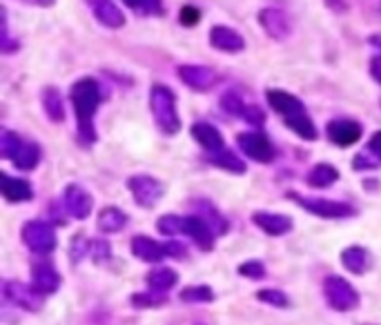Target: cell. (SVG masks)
<instances>
[{"instance_id": "cell-14", "label": "cell", "mask_w": 381, "mask_h": 325, "mask_svg": "<svg viewBox=\"0 0 381 325\" xmlns=\"http://www.w3.org/2000/svg\"><path fill=\"white\" fill-rule=\"evenodd\" d=\"M265 98H268V103H270L272 110H275L283 120H288V118H293V116L305 112L303 103H301L295 94L283 92V89H268Z\"/></svg>"}, {"instance_id": "cell-26", "label": "cell", "mask_w": 381, "mask_h": 325, "mask_svg": "<svg viewBox=\"0 0 381 325\" xmlns=\"http://www.w3.org/2000/svg\"><path fill=\"white\" fill-rule=\"evenodd\" d=\"M208 160L212 162V165L221 167V170H225L230 174H245V162L237 154H232L230 150H221L216 154H210Z\"/></svg>"}, {"instance_id": "cell-47", "label": "cell", "mask_w": 381, "mask_h": 325, "mask_svg": "<svg viewBox=\"0 0 381 325\" xmlns=\"http://www.w3.org/2000/svg\"><path fill=\"white\" fill-rule=\"evenodd\" d=\"M368 43L375 45V47H381V33H372L370 38H368Z\"/></svg>"}, {"instance_id": "cell-19", "label": "cell", "mask_w": 381, "mask_h": 325, "mask_svg": "<svg viewBox=\"0 0 381 325\" xmlns=\"http://www.w3.org/2000/svg\"><path fill=\"white\" fill-rule=\"evenodd\" d=\"M186 234L201 249H212L214 247V232L210 229V225L198 214L186 216Z\"/></svg>"}, {"instance_id": "cell-28", "label": "cell", "mask_w": 381, "mask_h": 325, "mask_svg": "<svg viewBox=\"0 0 381 325\" xmlns=\"http://www.w3.org/2000/svg\"><path fill=\"white\" fill-rule=\"evenodd\" d=\"M41 156H43V152H41L39 145H36V143H23V148L18 150V154L14 156V165L18 170L29 172L41 162Z\"/></svg>"}, {"instance_id": "cell-29", "label": "cell", "mask_w": 381, "mask_h": 325, "mask_svg": "<svg viewBox=\"0 0 381 325\" xmlns=\"http://www.w3.org/2000/svg\"><path fill=\"white\" fill-rule=\"evenodd\" d=\"M148 285L152 292H168L170 287L176 285V274L170 267H156L148 274Z\"/></svg>"}, {"instance_id": "cell-21", "label": "cell", "mask_w": 381, "mask_h": 325, "mask_svg": "<svg viewBox=\"0 0 381 325\" xmlns=\"http://www.w3.org/2000/svg\"><path fill=\"white\" fill-rule=\"evenodd\" d=\"M132 252H134L136 259H141L145 263H161L163 259L168 257L166 245H158L150 237H136L132 241Z\"/></svg>"}, {"instance_id": "cell-44", "label": "cell", "mask_w": 381, "mask_h": 325, "mask_svg": "<svg viewBox=\"0 0 381 325\" xmlns=\"http://www.w3.org/2000/svg\"><path fill=\"white\" fill-rule=\"evenodd\" d=\"M370 76L381 85V56H372L370 58Z\"/></svg>"}, {"instance_id": "cell-45", "label": "cell", "mask_w": 381, "mask_h": 325, "mask_svg": "<svg viewBox=\"0 0 381 325\" xmlns=\"http://www.w3.org/2000/svg\"><path fill=\"white\" fill-rule=\"evenodd\" d=\"M18 3H25L29 7H41V9H47V7H54L56 0H18Z\"/></svg>"}, {"instance_id": "cell-43", "label": "cell", "mask_w": 381, "mask_h": 325, "mask_svg": "<svg viewBox=\"0 0 381 325\" xmlns=\"http://www.w3.org/2000/svg\"><path fill=\"white\" fill-rule=\"evenodd\" d=\"M166 252H168V257H172V259H186V247L181 243H176V241H170L166 245Z\"/></svg>"}, {"instance_id": "cell-9", "label": "cell", "mask_w": 381, "mask_h": 325, "mask_svg": "<svg viewBox=\"0 0 381 325\" xmlns=\"http://www.w3.org/2000/svg\"><path fill=\"white\" fill-rule=\"evenodd\" d=\"M3 290H5L7 301H11L14 305H18V308H23L27 312H39L43 308V294H39L34 287H29L25 283L7 281Z\"/></svg>"}, {"instance_id": "cell-27", "label": "cell", "mask_w": 381, "mask_h": 325, "mask_svg": "<svg viewBox=\"0 0 381 325\" xmlns=\"http://www.w3.org/2000/svg\"><path fill=\"white\" fill-rule=\"evenodd\" d=\"M196 214L201 216V219L210 225V229L214 232V237H219V234H225L228 232V221L223 219V216L216 212L208 201H198L196 203Z\"/></svg>"}, {"instance_id": "cell-33", "label": "cell", "mask_w": 381, "mask_h": 325, "mask_svg": "<svg viewBox=\"0 0 381 325\" xmlns=\"http://www.w3.org/2000/svg\"><path fill=\"white\" fill-rule=\"evenodd\" d=\"M221 107L228 112V114H234V116H243V112H245V103H243V98L237 94V92H225L223 96H221Z\"/></svg>"}, {"instance_id": "cell-1", "label": "cell", "mask_w": 381, "mask_h": 325, "mask_svg": "<svg viewBox=\"0 0 381 325\" xmlns=\"http://www.w3.org/2000/svg\"><path fill=\"white\" fill-rule=\"evenodd\" d=\"M69 98L74 105L76 114V128H78V138L83 145H94L96 143V112L98 105L103 103V89L96 78H81L71 85Z\"/></svg>"}, {"instance_id": "cell-7", "label": "cell", "mask_w": 381, "mask_h": 325, "mask_svg": "<svg viewBox=\"0 0 381 325\" xmlns=\"http://www.w3.org/2000/svg\"><path fill=\"white\" fill-rule=\"evenodd\" d=\"M127 187H130L136 205L141 207H154L156 201L163 196V185L161 180H156L154 176L148 174H136L127 180Z\"/></svg>"}, {"instance_id": "cell-13", "label": "cell", "mask_w": 381, "mask_h": 325, "mask_svg": "<svg viewBox=\"0 0 381 325\" xmlns=\"http://www.w3.org/2000/svg\"><path fill=\"white\" fill-rule=\"evenodd\" d=\"M210 38V45L214 49H219L223 53H239L245 49V38L232 27H225V25H214L208 33Z\"/></svg>"}, {"instance_id": "cell-6", "label": "cell", "mask_w": 381, "mask_h": 325, "mask_svg": "<svg viewBox=\"0 0 381 325\" xmlns=\"http://www.w3.org/2000/svg\"><path fill=\"white\" fill-rule=\"evenodd\" d=\"M23 241L36 254H49V252L56 249V234L45 221H29L23 227Z\"/></svg>"}, {"instance_id": "cell-38", "label": "cell", "mask_w": 381, "mask_h": 325, "mask_svg": "<svg viewBox=\"0 0 381 325\" xmlns=\"http://www.w3.org/2000/svg\"><path fill=\"white\" fill-rule=\"evenodd\" d=\"M241 118H243L248 125H252V128H261V125L265 123V114H263L261 107H257V105L245 107V112H243Z\"/></svg>"}, {"instance_id": "cell-22", "label": "cell", "mask_w": 381, "mask_h": 325, "mask_svg": "<svg viewBox=\"0 0 381 325\" xmlns=\"http://www.w3.org/2000/svg\"><path fill=\"white\" fill-rule=\"evenodd\" d=\"M341 263H343V267L348 269V272L364 274V272H368L372 259L368 254V249L359 247V245H352V247H346L341 252Z\"/></svg>"}, {"instance_id": "cell-8", "label": "cell", "mask_w": 381, "mask_h": 325, "mask_svg": "<svg viewBox=\"0 0 381 325\" xmlns=\"http://www.w3.org/2000/svg\"><path fill=\"white\" fill-rule=\"evenodd\" d=\"M259 25L272 41H279V43L290 38V33H293V21L279 7H263L259 11Z\"/></svg>"}, {"instance_id": "cell-20", "label": "cell", "mask_w": 381, "mask_h": 325, "mask_svg": "<svg viewBox=\"0 0 381 325\" xmlns=\"http://www.w3.org/2000/svg\"><path fill=\"white\" fill-rule=\"evenodd\" d=\"M0 192H3L5 201H9V203H23V201H29V198L34 196L31 185L25 178H14L9 174H3V180H0Z\"/></svg>"}, {"instance_id": "cell-11", "label": "cell", "mask_w": 381, "mask_h": 325, "mask_svg": "<svg viewBox=\"0 0 381 325\" xmlns=\"http://www.w3.org/2000/svg\"><path fill=\"white\" fill-rule=\"evenodd\" d=\"M361 125L350 118H335L325 125V134L339 148H350L361 138Z\"/></svg>"}, {"instance_id": "cell-18", "label": "cell", "mask_w": 381, "mask_h": 325, "mask_svg": "<svg viewBox=\"0 0 381 325\" xmlns=\"http://www.w3.org/2000/svg\"><path fill=\"white\" fill-rule=\"evenodd\" d=\"M252 221L265 234H270V237H283V234L293 229V219L283 214H275V212H254Z\"/></svg>"}, {"instance_id": "cell-3", "label": "cell", "mask_w": 381, "mask_h": 325, "mask_svg": "<svg viewBox=\"0 0 381 325\" xmlns=\"http://www.w3.org/2000/svg\"><path fill=\"white\" fill-rule=\"evenodd\" d=\"M293 201H297L305 212H310L315 216H321V219H348V216H355V207L341 201H330V198H313V196H301L297 192L288 194Z\"/></svg>"}, {"instance_id": "cell-41", "label": "cell", "mask_w": 381, "mask_h": 325, "mask_svg": "<svg viewBox=\"0 0 381 325\" xmlns=\"http://www.w3.org/2000/svg\"><path fill=\"white\" fill-rule=\"evenodd\" d=\"M352 167L355 170H375L377 167V160H372L370 154H357L352 158Z\"/></svg>"}, {"instance_id": "cell-31", "label": "cell", "mask_w": 381, "mask_h": 325, "mask_svg": "<svg viewBox=\"0 0 381 325\" xmlns=\"http://www.w3.org/2000/svg\"><path fill=\"white\" fill-rule=\"evenodd\" d=\"M23 148V140L18 138L11 130H0V156L11 158L18 154V150Z\"/></svg>"}, {"instance_id": "cell-32", "label": "cell", "mask_w": 381, "mask_h": 325, "mask_svg": "<svg viewBox=\"0 0 381 325\" xmlns=\"http://www.w3.org/2000/svg\"><path fill=\"white\" fill-rule=\"evenodd\" d=\"M212 299H214V292L208 285H190L181 292V301H186V303H210Z\"/></svg>"}, {"instance_id": "cell-17", "label": "cell", "mask_w": 381, "mask_h": 325, "mask_svg": "<svg viewBox=\"0 0 381 325\" xmlns=\"http://www.w3.org/2000/svg\"><path fill=\"white\" fill-rule=\"evenodd\" d=\"M192 138L201 145L208 154H216L225 150V140L221 136V132L214 128L210 123H194L192 125Z\"/></svg>"}, {"instance_id": "cell-10", "label": "cell", "mask_w": 381, "mask_h": 325, "mask_svg": "<svg viewBox=\"0 0 381 325\" xmlns=\"http://www.w3.org/2000/svg\"><path fill=\"white\" fill-rule=\"evenodd\" d=\"M178 78L183 81V85H188L194 92H210L216 83V74L214 69L205 67V65H181L176 69Z\"/></svg>"}, {"instance_id": "cell-36", "label": "cell", "mask_w": 381, "mask_h": 325, "mask_svg": "<svg viewBox=\"0 0 381 325\" xmlns=\"http://www.w3.org/2000/svg\"><path fill=\"white\" fill-rule=\"evenodd\" d=\"M132 303L136 305V308H152V305H161V303H166V296H163L161 292L136 294V296H132Z\"/></svg>"}, {"instance_id": "cell-48", "label": "cell", "mask_w": 381, "mask_h": 325, "mask_svg": "<svg viewBox=\"0 0 381 325\" xmlns=\"http://www.w3.org/2000/svg\"><path fill=\"white\" fill-rule=\"evenodd\" d=\"M123 3H125L127 7H132L134 11H138V5H141V0H123Z\"/></svg>"}, {"instance_id": "cell-39", "label": "cell", "mask_w": 381, "mask_h": 325, "mask_svg": "<svg viewBox=\"0 0 381 325\" xmlns=\"http://www.w3.org/2000/svg\"><path fill=\"white\" fill-rule=\"evenodd\" d=\"M136 14H143V16H163V14H166V7H163V0H141Z\"/></svg>"}, {"instance_id": "cell-16", "label": "cell", "mask_w": 381, "mask_h": 325, "mask_svg": "<svg viewBox=\"0 0 381 325\" xmlns=\"http://www.w3.org/2000/svg\"><path fill=\"white\" fill-rule=\"evenodd\" d=\"M31 287L43 296L56 292L61 287V274L56 272V267H51L49 263L34 265V269H31Z\"/></svg>"}, {"instance_id": "cell-5", "label": "cell", "mask_w": 381, "mask_h": 325, "mask_svg": "<svg viewBox=\"0 0 381 325\" xmlns=\"http://www.w3.org/2000/svg\"><path fill=\"white\" fill-rule=\"evenodd\" d=\"M237 143H239V150L254 162H263V165H268V162H272L277 156V150L272 145V140L261 132L239 134Z\"/></svg>"}, {"instance_id": "cell-40", "label": "cell", "mask_w": 381, "mask_h": 325, "mask_svg": "<svg viewBox=\"0 0 381 325\" xmlns=\"http://www.w3.org/2000/svg\"><path fill=\"white\" fill-rule=\"evenodd\" d=\"M110 245H107L105 241H92V249H89V254H92L94 261H105L110 259Z\"/></svg>"}, {"instance_id": "cell-37", "label": "cell", "mask_w": 381, "mask_h": 325, "mask_svg": "<svg viewBox=\"0 0 381 325\" xmlns=\"http://www.w3.org/2000/svg\"><path fill=\"white\" fill-rule=\"evenodd\" d=\"M239 274H243V277H248V279H254V281H259V279L265 277V267H263V263H259V261H248V263H243V265L239 267Z\"/></svg>"}, {"instance_id": "cell-2", "label": "cell", "mask_w": 381, "mask_h": 325, "mask_svg": "<svg viewBox=\"0 0 381 325\" xmlns=\"http://www.w3.org/2000/svg\"><path fill=\"white\" fill-rule=\"evenodd\" d=\"M150 110L154 116L156 128L166 134V136H174L181 130V118H178V110H176V96L174 92L163 83L152 85L150 89Z\"/></svg>"}, {"instance_id": "cell-42", "label": "cell", "mask_w": 381, "mask_h": 325, "mask_svg": "<svg viewBox=\"0 0 381 325\" xmlns=\"http://www.w3.org/2000/svg\"><path fill=\"white\" fill-rule=\"evenodd\" d=\"M368 154L381 160V132H375L372 138L368 140Z\"/></svg>"}, {"instance_id": "cell-12", "label": "cell", "mask_w": 381, "mask_h": 325, "mask_svg": "<svg viewBox=\"0 0 381 325\" xmlns=\"http://www.w3.org/2000/svg\"><path fill=\"white\" fill-rule=\"evenodd\" d=\"M85 5L94 14L96 21L107 29H121L127 23L123 9L114 3V0H85Z\"/></svg>"}, {"instance_id": "cell-15", "label": "cell", "mask_w": 381, "mask_h": 325, "mask_svg": "<svg viewBox=\"0 0 381 325\" xmlns=\"http://www.w3.org/2000/svg\"><path fill=\"white\" fill-rule=\"evenodd\" d=\"M63 205H65L67 214L83 221L89 216V212H92V196H89V192H85L81 185H67L63 192Z\"/></svg>"}, {"instance_id": "cell-30", "label": "cell", "mask_w": 381, "mask_h": 325, "mask_svg": "<svg viewBox=\"0 0 381 325\" xmlns=\"http://www.w3.org/2000/svg\"><path fill=\"white\" fill-rule=\"evenodd\" d=\"M156 229L163 237H178V234H186V216H176V214H166L161 216Z\"/></svg>"}, {"instance_id": "cell-24", "label": "cell", "mask_w": 381, "mask_h": 325, "mask_svg": "<svg viewBox=\"0 0 381 325\" xmlns=\"http://www.w3.org/2000/svg\"><path fill=\"white\" fill-rule=\"evenodd\" d=\"M127 225V214L118 207H105L98 214V229L105 234H116Z\"/></svg>"}, {"instance_id": "cell-25", "label": "cell", "mask_w": 381, "mask_h": 325, "mask_svg": "<svg viewBox=\"0 0 381 325\" xmlns=\"http://www.w3.org/2000/svg\"><path fill=\"white\" fill-rule=\"evenodd\" d=\"M337 180H339V172L330 162H319V165H315L313 172L308 174V185H313V187H330Z\"/></svg>"}, {"instance_id": "cell-34", "label": "cell", "mask_w": 381, "mask_h": 325, "mask_svg": "<svg viewBox=\"0 0 381 325\" xmlns=\"http://www.w3.org/2000/svg\"><path fill=\"white\" fill-rule=\"evenodd\" d=\"M257 299L268 303V305H275V308H288V305H290L288 296L281 290H259Z\"/></svg>"}, {"instance_id": "cell-35", "label": "cell", "mask_w": 381, "mask_h": 325, "mask_svg": "<svg viewBox=\"0 0 381 325\" xmlns=\"http://www.w3.org/2000/svg\"><path fill=\"white\" fill-rule=\"evenodd\" d=\"M178 21L183 27H196L198 21H201V9L194 7V5H186V7H181L178 11Z\"/></svg>"}, {"instance_id": "cell-4", "label": "cell", "mask_w": 381, "mask_h": 325, "mask_svg": "<svg viewBox=\"0 0 381 325\" xmlns=\"http://www.w3.org/2000/svg\"><path fill=\"white\" fill-rule=\"evenodd\" d=\"M323 294H325V301H328L330 308H335L339 312H348V310L357 308V303H359V294L355 292V287L341 277L325 279Z\"/></svg>"}, {"instance_id": "cell-46", "label": "cell", "mask_w": 381, "mask_h": 325, "mask_svg": "<svg viewBox=\"0 0 381 325\" xmlns=\"http://www.w3.org/2000/svg\"><path fill=\"white\" fill-rule=\"evenodd\" d=\"M325 3H328V7L332 9V11H348V5L343 3V0H325Z\"/></svg>"}, {"instance_id": "cell-23", "label": "cell", "mask_w": 381, "mask_h": 325, "mask_svg": "<svg viewBox=\"0 0 381 325\" xmlns=\"http://www.w3.org/2000/svg\"><path fill=\"white\" fill-rule=\"evenodd\" d=\"M41 103H43V110L47 114V118L51 123H63L65 120V105H63V96L56 87H45L41 92Z\"/></svg>"}]
</instances>
